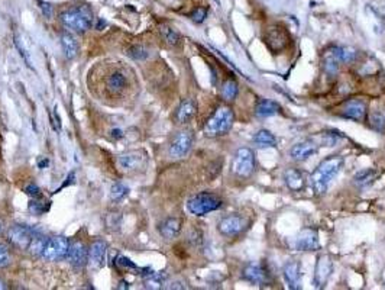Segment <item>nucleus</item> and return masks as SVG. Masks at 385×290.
I'll return each instance as SVG.
<instances>
[{
	"instance_id": "obj_25",
	"label": "nucleus",
	"mask_w": 385,
	"mask_h": 290,
	"mask_svg": "<svg viewBox=\"0 0 385 290\" xmlns=\"http://www.w3.org/2000/svg\"><path fill=\"white\" fill-rule=\"evenodd\" d=\"M128 84V80L125 77V74L122 71H115L112 73L106 80V86L107 90L112 93V94H119L122 93L125 87Z\"/></svg>"
},
{
	"instance_id": "obj_1",
	"label": "nucleus",
	"mask_w": 385,
	"mask_h": 290,
	"mask_svg": "<svg viewBox=\"0 0 385 290\" xmlns=\"http://www.w3.org/2000/svg\"><path fill=\"white\" fill-rule=\"evenodd\" d=\"M343 167V158L341 156H330L324 158L316 170L311 173V187L316 196H321L327 192L332 180L335 179Z\"/></svg>"
},
{
	"instance_id": "obj_26",
	"label": "nucleus",
	"mask_w": 385,
	"mask_h": 290,
	"mask_svg": "<svg viewBox=\"0 0 385 290\" xmlns=\"http://www.w3.org/2000/svg\"><path fill=\"white\" fill-rule=\"evenodd\" d=\"M378 177V171L374 170V168H365V170H361L358 171L355 176H353V184L358 187V189H365V187H369L375 183V180Z\"/></svg>"
},
{
	"instance_id": "obj_13",
	"label": "nucleus",
	"mask_w": 385,
	"mask_h": 290,
	"mask_svg": "<svg viewBox=\"0 0 385 290\" xmlns=\"http://www.w3.org/2000/svg\"><path fill=\"white\" fill-rule=\"evenodd\" d=\"M34 235H35V232L31 226H28V225H13L7 232V240L12 246L22 248V249H28V246H29Z\"/></svg>"
},
{
	"instance_id": "obj_46",
	"label": "nucleus",
	"mask_w": 385,
	"mask_h": 290,
	"mask_svg": "<svg viewBox=\"0 0 385 290\" xmlns=\"http://www.w3.org/2000/svg\"><path fill=\"white\" fill-rule=\"evenodd\" d=\"M48 164H49L48 158H43V160H41V161L38 163V167H39V168H43V167H46Z\"/></svg>"
},
{
	"instance_id": "obj_6",
	"label": "nucleus",
	"mask_w": 385,
	"mask_h": 290,
	"mask_svg": "<svg viewBox=\"0 0 385 290\" xmlns=\"http://www.w3.org/2000/svg\"><path fill=\"white\" fill-rule=\"evenodd\" d=\"M251 225V221L243 215H229L222 218L217 223V231L228 238H233L243 234Z\"/></svg>"
},
{
	"instance_id": "obj_43",
	"label": "nucleus",
	"mask_w": 385,
	"mask_h": 290,
	"mask_svg": "<svg viewBox=\"0 0 385 290\" xmlns=\"http://www.w3.org/2000/svg\"><path fill=\"white\" fill-rule=\"evenodd\" d=\"M38 6H39L43 16L51 19V16H52V4L48 3V1H43V0H38Z\"/></svg>"
},
{
	"instance_id": "obj_22",
	"label": "nucleus",
	"mask_w": 385,
	"mask_h": 290,
	"mask_svg": "<svg viewBox=\"0 0 385 290\" xmlns=\"http://www.w3.org/2000/svg\"><path fill=\"white\" fill-rule=\"evenodd\" d=\"M284 181L291 192H301L306 186V179L297 168H288L284 173Z\"/></svg>"
},
{
	"instance_id": "obj_18",
	"label": "nucleus",
	"mask_w": 385,
	"mask_h": 290,
	"mask_svg": "<svg viewBox=\"0 0 385 290\" xmlns=\"http://www.w3.org/2000/svg\"><path fill=\"white\" fill-rule=\"evenodd\" d=\"M67 257L71 266H74L76 268H83L88 263V248L84 246V243L77 241L70 246Z\"/></svg>"
},
{
	"instance_id": "obj_48",
	"label": "nucleus",
	"mask_w": 385,
	"mask_h": 290,
	"mask_svg": "<svg viewBox=\"0 0 385 290\" xmlns=\"http://www.w3.org/2000/svg\"><path fill=\"white\" fill-rule=\"evenodd\" d=\"M4 289H7V286L4 285V282H1V280H0V290H4Z\"/></svg>"
},
{
	"instance_id": "obj_9",
	"label": "nucleus",
	"mask_w": 385,
	"mask_h": 290,
	"mask_svg": "<svg viewBox=\"0 0 385 290\" xmlns=\"http://www.w3.org/2000/svg\"><path fill=\"white\" fill-rule=\"evenodd\" d=\"M242 279L255 286H267L271 283V271L264 263H249L242 270Z\"/></svg>"
},
{
	"instance_id": "obj_42",
	"label": "nucleus",
	"mask_w": 385,
	"mask_h": 290,
	"mask_svg": "<svg viewBox=\"0 0 385 290\" xmlns=\"http://www.w3.org/2000/svg\"><path fill=\"white\" fill-rule=\"evenodd\" d=\"M25 193L29 195L31 198H38V196H41V189H39L38 184H35V183H29V184L25 186Z\"/></svg>"
},
{
	"instance_id": "obj_41",
	"label": "nucleus",
	"mask_w": 385,
	"mask_h": 290,
	"mask_svg": "<svg viewBox=\"0 0 385 290\" xmlns=\"http://www.w3.org/2000/svg\"><path fill=\"white\" fill-rule=\"evenodd\" d=\"M10 264V254L9 249L3 244H0V268L7 267Z\"/></svg>"
},
{
	"instance_id": "obj_30",
	"label": "nucleus",
	"mask_w": 385,
	"mask_h": 290,
	"mask_svg": "<svg viewBox=\"0 0 385 290\" xmlns=\"http://www.w3.org/2000/svg\"><path fill=\"white\" fill-rule=\"evenodd\" d=\"M237 93H239V84H237L236 80L228 79V80L223 82V84H222V97L225 100H228V102L235 100Z\"/></svg>"
},
{
	"instance_id": "obj_15",
	"label": "nucleus",
	"mask_w": 385,
	"mask_h": 290,
	"mask_svg": "<svg viewBox=\"0 0 385 290\" xmlns=\"http://www.w3.org/2000/svg\"><path fill=\"white\" fill-rule=\"evenodd\" d=\"M333 271V261L329 255H320L317 258L316 268H314V279H313V286L321 289L326 286V283L329 282L330 276Z\"/></svg>"
},
{
	"instance_id": "obj_5",
	"label": "nucleus",
	"mask_w": 385,
	"mask_h": 290,
	"mask_svg": "<svg viewBox=\"0 0 385 290\" xmlns=\"http://www.w3.org/2000/svg\"><path fill=\"white\" fill-rule=\"evenodd\" d=\"M255 171V154L251 148L242 147L232 160V173L240 179H249Z\"/></svg>"
},
{
	"instance_id": "obj_50",
	"label": "nucleus",
	"mask_w": 385,
	"mask_h": 290,
	"mask_svg": "<svg viewBox=\"0 0 385 290\" xmlns=\"http://www.w3.org/2000/svg\"><path fill=\"white\" fill-rule=\"evenodd\" d=\"M214 1H216L217 4H220V0H214Z\"/></svg>"
},
{
	"instance_id": "obj_38",
	"label": "nucleus",
	"mask_w": 385,
	"mask_h": 290,
	"mask_svg": "<svg viewBox=\"0 0 385 290\" xmlns=\"http://www.w3.org/2000/svg\"><path fill=\"white\" fill-rule=\"evenodd\" d=\"M207 13H209L207 7H203V6H201V7H197L192 15H190V19H192L194 23H203L206 21V18H207Z\"/></svg>"
},
{
	"instance_id": "obj_47",
	"label": "nucleus",
	"mask_w": 385,
	"mask_h": 290,
	"mask_svg": "<svg viewBox=\"0 0 385 290\" xmlns=\"http://www.w3.org/2000/svg\"><path fill=\"white\" fill-rule=\"evenodd\" d=\"M105 25H106V22H105L103 19H99V21H97V25H96V29H99V31H100V29H102V26H105Z\"/></svg>"
},
{
	"instance_id": "obj_32",
	"label": "nucleus",
	"mask_w": 385,
	"mask_h": 290,
	"mask_svg": "<svg viewBox=\"0 0 385 290\" xmlns=\"http://www.w3.org/2000/svg\"><path fill=\"white\" fill-rule=\"evenodd\" d=\"M161 35H162L164 41L168 45H171V46H177V45H180V42H181L180 34H178L175 29H172L171 26L162 25V26H161Z\"/></svg>"
},
{
	"instance_id": "obj_37",
	"label": "nucleus",
	"mask_w": 385,
	"mask_h": 290,
	"mask_svg": "<svg viewBox=\"0 0 385 290\" xmlns=\"http://www.w3.org/2000/svg\"><path fill=\"white\" fill-rule=\"evenodd\" d=\"M341 138H343L342 132L327 131V132H324V134L321 135V144H323L324 147H335Z\"/></svg>"
},
{
	"instance_id": "obj_20",
	"label": "nucleus",
	"mask_w": 385,
	"mask_h": 290,
	"mask_svg": "<svg viewBox=\"0 0 385 290\" xmlns=\"http://www.w3.org/2000/svg\"><path fill=\"white\" fill-rule=\"evenodd\" d=\"M197 113V103L192 99H186L181 102V105L175 111V122L180 125H184L190 122Z\"/></svg>"
},
{
	"instance_id": "obj_33",
	"label": "nucleus",
	"mask_w": 385,
	"mask_h": 290,
	"mask_svg": "<svg viewBox=\"0 0 385 290\" xmlns=\"http://www.w3.org/2000/svg\"><path fill=\"white\" fill-rule=\"evenodd\" d=\"M126 54H128V57H130L132 60H136V61H142V60L148 58V55H150V54H148V49H147L144 45L139 44L129 46Z\"/></svg>"
},
{
	"instance_id": "obj_44",
	"label": "nucleus",
	"mask_w": 385,
	"mask_h": 290,
	"mask_svg": "<svg viewBox=\"0 0 385 290\" xmlns=\"http://www.w3.org/2000/svg\"><path fill=\"white\" fill-rule=\"evenodd\" d=\"M112 138H115V139H120V138H123V131L122 129H112Z\"/></svg>"
},
{
	"instance_id": "obj_35",
	"label": "nucleus",
	"mask_w": 385,
	"mask_h": 290,
	"mask_svg": "<svg viewBox=\"0 0 385 290\" xmlns=\"http://www.w3.org/2000/svg\"><path fill=\"white\" fill-rule=\"evenodd\" d=\"M129 189L126 186H123L122 183H115L110 189V199L113 202L123 201L128 196Z\"/></svg>"
},
{
	"instance_id": "obj_24",
	"label": "nucleus",
	"mask_w": 385,
	"mask_h": 290,
	"mask_svg": "<svg viewBox=\"0 0 385 290\" xmlns=\"http://www.w3.org/2000/svg\"><path fill=\"white\" fill-rule=\"evenodd\" d=\"M181 219L178 218H168L165 221L159 223V234L165 238V240H172L175 237H178L180 231H181Z\"/></svg>"
},
{
	"instance_id": "obj_17",
	"label": "nucleus",
	"mask_w": 385,
	"mask_h": 290,
	"mask_svg": "<svg viewBox=\"0 0 385 290\" xmlns=\"http://www.w3.org/2000/svg\"><path fill=\"white\" fill-rule=\"evenodd\" d=\"M107 246L105 241H94L91 247L88 248V266L94 270H99L105 266L106 261Z\"/></svg>"
},
{
	"instance_id": "obj_49",
	"label": "nucleus",
	"mask_w": 385,
	"mask_h": 290,
	"mask_svg": "<svg viewBox=\"0 0 385 290\" xmlns=\"http://www.w3.org/2000/svg\"><path fill=\"white\" fill-rule=\"evenodd\" d=\"M3 229H4V222H3V221L0 219V234L3 232Z\"/></svg>"
},
{
	"instance_id": "obj_2",
	"label": "nucleus",
	"mask_w": 385,
	"mask_h": 290,
	"mask_svg": "<svg viewBox=\"0 0 385 290\" xmlns=\"http://www.w3.org/2000/svg\"><path fill=\"white\" fill-rule=\"evenodd\" d=\"M60 21L70 31H74L77 34H86L94 25V15L91 7H88L87 4H78L61 12Z\"/></svg>"
},
{
	"instance_id": "obj_45",
	"label": "nucleus",
	"mask_w": 385,
	"mask_h": 290,
	"mask_svg": "<svg viewBox=\"0 0 385 290\" xmlns=\"http://www.w3.org/2000/svg\"><path fill=\"white\" fill-rule=\"evenodd\" d=\"M117 289L119 290L129 289V283L126 282V280H120V282H119V285H117Z\"/></svg>"
},
{
	"instance_id": "obj_34",
	"label": "nucleus",
	"mask_w": 385,
	"mask_h": 290,
	"mask_svg": "<svg viewBox=\"0 0 385 290\" xmlns=\"http://www.w3.org/2000/svg\"><path fill=\"white\" fill-rule=\"evenodd\" d=\"M369 122H371V128L380 134L385 132V116L381 112H374L369 116Z\"/></svg>"
},
{
	"instance_id": "obj_11",
	"label": "nucleus",
	"mask_w": 385,
	"mask_h": 290,
	"mask_svg": "<svg viewBox=\"0 0 385 290\" xmlns=\"http://www.w3.org/2000/svg\"><path fill=\"white\" fill-rule=\"evenodd\" d=\"M368 113V105L362 99H347L339 109V116L355 121L364 122Z\"/></svg>"
},
{
	"instance_id": "obj_16",
	"label": "nucleus",
	"mask_w": 385,
	"mask_h": 290,
	"mask_svg": "<svg viewBox=\"0 0 385 290\" xmlns=\"http://www.w3.org/2000/svg\"><path fill=\"white\" fill-rule=\"evenodd\" d=\"M319 153V144L314 141V139H306L303 142H299L296 144L294 147H291L290 150V157L294 160V161H306L308 160L310 157H313L314 154Z\"/></svg>"
},
{
	"instance_id": "obj_14",
	"label": "nucleus",
	"mask_w": 385,
	"mask_h": 290,
	"mask_svg": "<svg viewBox=\"0 0 385 290\" xmlns=\"http://www.w3.org/2000/svg\"><path fill=\"white\" fill-rule=\"evenodd\" d=\"M293 247L296 251H316L319 244V234L313 228H306L300 231V234L296 237Z\"/></svg>"
},
{
	"instance_id": "obj_23",
	"label": "nucleus",
	"mask_w": 385,
	"mask_h": 290,
	"mask_svg": "<svg viewBox=\"0 0 385 290\" xmlns=\"http://www.w3.org/2000/svg\"><path fill=\"white\" fill-rule=\"evenodd\" d=\"M281 113V106L270 99H259L255 105V115L258 118H270Z\"/></svg>"
},
{
	"instance_id": "obj_28",
	"label": "nucleus",
	"mask_w": 385,
	"mask_h": 290,
	"mask_svg": "<svg viewBox=\"0 0 385 290\" xmlns=\"http://www.w3.org/2000/svg\"><path fill=\"white\" fill-rule=\"evenodd\" d=\"M254 145L258 148H275L277 147V138L268 129H259L252 138Z\"/></svg>"
},
{
	"instance_id": "obj_4",
	"label": "nucleus",
	"mask_w": 385,
	"mask_h": 290,
	"mask_svg": "<svg viewBox=\"0 0 385 290\" xmlns=\"http://www.w3.org/2000/svg\"><path fill=\"white\" fill-rule=\"evenodd\" d=\"M222 206H223V201L217 195L209 192L198 193L187 201V210L194 216H204L210 212L220 209Z\"/></svg>"
},
{
	"instance_id": "obj_31",
	"label": "nucleus",
	"mask_w": 385,
	"mask_h": 290,
	"mask_svg": "<svg viewBox=\"0 0 385 290\" xmlns=\"http://www.w3.org/2000/svg\"><path fill=\"white\" fill-rule=\"evenodd\" d=\"M165 283V274L158 271H151L148 276L144 277V285L147 289H161Z\"/></svg>"
},
{
	"instance_id": "obj_10",
	"label": "nucleus",
	"mask_w": 385,
	"mask_h": 290,
	"mask_svg": "<svg viewBox=\"0 0 385 290\" xmlns=\"http://www.w3.org/2000/svg\"><path fill=\"white\" fill-rule=\"evenodd\" d=\"M194 144V134L190 129H184L177 132L175 136L172 138L170 148H168V154L171 158H184L190 153V150L192 148Z\"/></svg>"
},
{
	"instance_id": "obj_39",
	"label": "nucleus",
	"mask_w": 385,
	"mask_h": 290,
	"mask_svg": "<svg viewBox=\"0 0 385 290\" xmlns=\"http://www.w3.org/2000/svg\"><path fill=\"white\" fill-rule=\"evenodd\" d=\"M210 48L213 49L214 52H216V54H217V55H219V57H220L223 61H226V63H228V66H229V67L232 68V70H235L239 76H242V77H245V79H248V80H251V82H252V79H251V77H248V76H245V74H243V71H242V70H239V68H237V66H236V64H233V63H232V61H231V60H229V58H228V57H226V55L222 52V51H219V49H217V48H214V46H210Z\"/></svg>"
},
{
	"instance_id": "obj_27",
	"label": "nucleus",
	"mask_w": 385,
	"mask_h": 290,
	"mask_svg": "<svg viewBox=\"0 0 385 290\" xmlns=\"http://www.w3.org/2000/svg\"><path fill=\"white\" fill-rule=\"evenodd\" d=\"M61 46H63L64 55L68 60L76 58L77 54H78V49H80L76 37L71 35L70 32H63V34H61Z\"/></svg>"
},
{
	"instance_id": "obj_12",
	"label": "nucleus",
	"mask_w": 385,
	"mask_h": 290,
	"mask_svg": "<svg viewBox=\"0 0 385 290\" xmlns=\"http://www.w3.org/2000/svg\"><path fill=\"white\" fill-rule=\"evenodd\" d=\"M148 157L144 151H128L117 158V166L122 171L133 173L138 170L145 168Z\"/></svg>"
},
{
	"instance_id": "obj_36",
	"label": "nucleus",
	"mask_w": 385,
	"mask_h": 290,
	"mask_svg": "<svg viewBox=\"0 0 385 290\" xmlns=\"http://www.w3.org/2000/svg\"><path fill=\"white\" fill-rule=\"evenodd\" d=\"M49 209V203L46 201H43V199H39V196L38 198H34L31 203H29V210L34 213V215H43L46 210Z\"/></svg>"
},
{
	"instance_id": "obj_7",
	"label": "nucleus",
	"mask_w": 385,
	"mask_h": 290,
	"mask_svg": "<svg viewBox=\"0 0 385 290\" xmlns=\"http://www.w3.org/2000/svg\"><path fill=\"white\" fill-rule=\"evenodd\" d=\"M264 41L268 46V49L272 54H279L282 52L288 45H290V34L288 31L281 26V25H272L267 29Z\"/></svg>"
},
{
	"instance_id": "obj_40",
	"label": "nucleus",
	"mask_w": 385,
	"mask_h": 290,
	"mask_svg": "<svg viewBox=\"0 0 385 290\" xmlns=\"http://www.w3.org/2000/svg\"><path fill=\"white\" fill-rule=\"evenodd\" d=\"M116 264L120 266V267L126 268V270H136V271H141V270H142V268L138 267L135 263H132L128 257H125V255H119V257L116 258Z\"/></svg>"
},
{
	"instance_id": "obj_19",
	"label": "nucleus",
	"mask_w": 385,
	"mask_h": 290,
	"mask_svg": "<svg viewBox=\"0 0 385 290\" xmlns=\"http://www.w3.org/2000/svg\"><path fill=\"white\" fill-rule=\"evenodd\" d=\"M282 276L288 285V288L293 290L300 289V282H301V268H300L299 261H288L282 267Z\"/></svg>"
},
{
	"instance_id": "obj_8",
	"label": "nucleus",
	"mask_w": 385,
	"mask_h": 290,
	"mask_svg": "<svg viewBox=\"0 0 385 290\" xmlns=\"http://www.w3.org/2000/svg\"><path fill=\"white\" fill-rule=\"evenodd\" d=\"M70 241L68 238H65L63 235H57L52 238H48L46 247L43 249L42 258L46 261L55 263V261H61L68 255L70 251Z\"/></svg>"
},
{
	"instance_id": "obj_29",
	"label": "nucleus",
	"mask_w": 385,
	"mask_h": 290,
	"mask_svg": "<svg viewBox=\"0 0 385 290\" xmlns=\"http://www.w3.org/2000/svg\"><path fill=\"white\" fill-rule=\"evenodd\" d=\"M46 243H48V238L42 235V234H35L28 246V251L31 255L34 257H42L43 249L46 247Z\"/></svg>"
},
{
	"instance_id": "obj_3",
	"label": "nucleus",
	"mask_w": 385,
	"mask_h": 290,
	"mask_svg": "<svg viewBox=\"0 0 385 290\" xmlns=\"http://www.w3.org/2000/svg\"><path fill=\"white\" fill-rule=\"evenodd\" d=\"M235 122V113L229 106H219L214 113L206 121L203 132L206 136H223L226 135L233 126Z\"/></svg>"
},
{
	"instance_id": "obj_21",
	"label": "nucleus",
	"mask_w": 385,
	"mask_h": 290,
	"mask_svg": "<svg viewBox=\"0 0 385 290\" xmlns=\"http://www.w3.org/2000/svg\"><path fill=\"white\" fill-rule=\"evenodd\" d=\"M327 54L338 63V64H349L356 60V49L350 46H332Z\"/></svg>"
}]
</instances>
